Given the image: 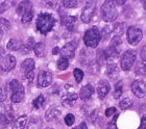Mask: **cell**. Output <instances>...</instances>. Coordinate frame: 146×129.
<instances>
[{"label":"cell","mask_w":146,"mask_h":129,"mask_svg":"<svg viewBox=\"0 0 146 129\" xmlns=\"http://www.w3.org/2000/svg\"><path fill=\"white\" fill-rule=\"evenodd\" d=\"M56 24V19L49 13H41L36 19V29L43 36L48 34Z\"/></svg>","instance_id":"obj_1"},{"label":"cell","mask_w":146,"mask_h":129,"mask_svg":"<svg viewBox=\"0 0 146 129\" xmlns=\"http://www.w3.org/2000/svg\"><path fill=\"white\" fill-rule=\"evenodd\" d=\"M101 40V32L96 26L89 28L84 34V43L87 47L96 48Z\"/></svg>","instance_id":"obj_2"},{"label":"cell","mask_w":146,"mask_h":129,"mask_svg":"<svg viewBox=\"0 0 146 129\" xmlns=\"http://www.w3.org/2000/svg\"><path fill=\"white\" fill-rule=\"evenodd\" d=\"M101 15L106 22H114L118 17V11L114 1H104L101 6Z\"/></svg>","instance_id":"obj_3"},{"label":"cell","mask_w":146,"mask_h":129,"mask_svg":"<svg viewBox=\"0 0 146 129\" xmlns=\"http://www.w3.org/2000/svg\"><path fill=\"white\" fill-rule=\"evenodd\" d=\"M9 90L12 92V96L11 100L14 103H20L23 101L25 96V91L24 87L21 84V82L17 79H13L9 82Z\"/></svg>","instance_id":"obj_4"},{"label":"cell","mask_w":146,"mask_h":129,"mask_svg":"<svg viewBox=\"0 0 146 129\" xmlns=\"http://www.w3.org/2000/svg\"><path fill=\"white\" fill-rule=\"evenodd\" d=\"M15 119V112L11 103H3L0 105V124L9 125Z\"/></svg>","instance_id":"obj_5"},{"label":"cell","mask_w":146,"mask_h":129,"mask_svg":"<svg viewBox=\"0 0 146 129\" xmlns=\"http://www.w3.org/2000/svg\"><path fill=\"white\" fill-rule=\"evenodd\" d=\"M120 51H121V40L119 36H114L113 40L111 41V44L108 47L106 50H104V53H106V56L108 58H116L120 54Z\"/></svg>","instance_id":"obj_6"},{"label":"cell","mask_w":146,"mask_h":129,"mask_svg":"<svg viewBox=\"0 0 146 129\" xmlns=\"http://www.w3.org/2000/svg\"><path fill=\"white\" fill-rule=\"evenodd\" d=\"M137 58V53L135 50H126L123 53L120 60V65H121V69L123 71H129L131 69V67L134 66L135 62Z\"/></svg>","instance_id":"obj_7"},{"label":"cell","mask_w":146,"mask_h":129,"mask_svg":"<svg viewBox=\"0 0 146 129\" xmlns=\"http://www.w3.org/2000/svg\"><path fill=\"white\" fill-rule=\"evenodd\" d=\"M96 13V2L95 1H87L85 7L82 9L80 19L84 23H90L93 20Z\"/></svg>","instance_id":"obj_8"},{"label":"cell","mask_w":146,"mask_h":129,"mask_svg":"<svg viewBox=\"0 0 146 129\" xmlns=\"http://www.w3.org/2000/svg\"><path fill=\"white\" fill-rule=\"evenodd\" d=\"M142 36H143V33H142V30L138 27L135 26H129L127 28V31H126V38H127V42L133 46L138 45L140 41L142 40Z\"/></svg>","instance_id":"obj_9"},{"label":"cell","mask_w":146,"mask_h":129,"mask_svg":"<svg viewBox=\"0 0 146 129\" xmlns=\"http://www.w3.org/2000/svg\"><path fill=\"white\" fill-rule=\"evenodd\" d=\"M131 92L138 98H144L146 97V82L141 79L134 80L131 84Z\"/></svg>","instance_id":"obj_10"},{"label":"cell","mask_w":146,"mask_h":129,"mask_svg":"<svg viewBox=\"0 0 146 129\" xmlns=\"http://www.w3.org/2000/svg\"><path fill=\"white\" fill-rule=\"evenodd\" d=\"M16 66V58L11 54H7L0 60V71L1 72H9Z\"/></svg>","instance_id":"obj_11"},{"label":"cell","mask_w":146,"mask_h":129,"mask_svg":"<svg viewBox=\"0 0 146 129\" xmlns=\"http://www.w3.org/2000/svg\"><path fill=\"white\" fill-rule=\"evenodd\" d=\"M76 47H77V45H76V42H74V41H71V42H68L67 44H65L64 47L61 50V57H65L68 60L73 58L74 54H75Z\"/></svg>","instance_id":"obj_12"},{"label":"cell","mask_w":146,"mask_h":129,"mask_svg":"<svg viewBox=\"0 0 146 129\" xmlns=\"http://www.w3.org/2000/svg\"><path fill=\"white\" fill-rule=\"evenodd\" d=\"M52 81V74L49 71L42 70L38 75V85L40 87H47Z\"/></svg>","instance_id":"obj_13"},{"label":"cell","mask_w":146,"mask_h":129,"mask_svg":"<svg viewBox=\"0 0 146 129\" xmlns=\"http://www.w3.org/2000/svg\"><path fill=\"white\" fill-rule=\"evenodd\" d=\"M77 98H78V94H76L75 92H68L67 91V93H65L62 96V104L64 105L65 107H70L74 105Z\"/></svg>","instance_id":"obj_14"},{"label":"cell","mask_w":146,"mask_h":129,"mask_svg":"<svg viewBox=\"0 0 146 129\" xmlns=\"http://www.w3.org/2000/svg\"><path fill=\"white\" fill-rule=\"evenodd\" d=\"M111 90V84L108 80H100L98 83L97 87V94L98 98L100 100H104L106 97L108 96V94L110 93Z\"/></svg>","instance_id":"obj_15"},{"label":"cell","mask_w":146,"mask_h":129,"mask_svg":"<svg viewBox=\"0 0 146 129\" xmlns=\"http://www.w3.org/2000/svg\"><path fill=\"white\" fill-rule=\"evenodd\" d=\"M94 94V87L91 84H87L82 87L79 91V97L82 100H89Z\"/></svg>","instance_id":"obj_16"},{"label":"cell","mask_w":146,"mask_h":129,"mask_svg":"<svg viewBox=\"0 0 146 129\" xmlns=\"http://www.w3.org/2000/svg\"><path fill=\"white\" fill-rule=\"evenodd\" d=\"M35 67H36L35 60H33V58H27V60H25L24 62L21 64V71L24 75H26L28 73L34 72Z\"/></svg>","instance_id":"obj_17"},{"label":"cell","mask_w":146,"mask_h":129,"mask_svg":"<svg viewBox=\"0 0 146 129\" xmlns=\"http://www.w3.org/2000/svg\"><path fill=\"white\" fill-rule=\"evenodd\" d=\"M62 111L56 107H51L49 108L48 110L46 111L45 114V119L47 122H50V121H53L55 119H58L60 116H61Z\"/></svg>","instance_id":"obj_18"},{"label":"cell","mask_w":146,"mask_h":129,"mask_svg":"<svg viewBox=\"0 0 146 129\" xmlns=\"http://www.w3.org/2000/svg\"><path fill=\"white\" fill-rule=\"evenodd\" d=\"M76 20H77L76 16H67L65 18H62V24L69 30H72L76 23Z\"/></svg>","instance_id":"obj_19"},{"label":"cell","mask_w":146,"mask_h":129,"mask_svg":"<svg viewBox=\"0 0 146 129\" xmlns=\"http://www.w3.org/2000/svg\"><path fill=\"white\" fill-rule=\"evenodd\" d=\"M27 124V117L26 116H21L13 124V129H25Z\"/></svg>","instance_id":"obj_20"},{"label":"cell","mask_w":146,"mask_h":129,"mask_svg":"<svg viewBox=\"0 0 146 129\" xmlns=\"http://www.w3.org/2000/svg\"><path fill=\"white\" fill-rule=\"evenodd\" d=\"M34 47H35V39L34 38H28L26 43L24 44H22V48H21V51L22 53H29L31 50H34Z\"/></svg>","instance_id":"obj_21"},{"label":"cell","mask_w":146,"mask_h":129,"mask_svg":"<svg viewBox=\"0 0 146 129\" xmlns=\"http://www.w3.org/2000/svg\"><path fill=\"white\" fill-rule=\"evenodd\" d=\"M22 43L20 40L17 39H11L7 43V49L11 51H17V50H21Z\"/></svg>","instance_id":"obj_22"},{"label":"cell","mask_w":146,"mask_h":129,"mask_svg":"<svg viewBox=\"0 0 146 129\" xmlns=\"http://www.w3.org/2000/svg\"><path fill=\"white\" fill-rule=\"evenodd\" d=\"M34 52L38 57H43L45 55V52H46L45 44L42 42H39V43H36V44H35Z\"/></svg>","instance_id":"obj_23"},{"label":"cell","mask_w":146,"mask_h":129,"mask_svg":"<svg viewBox=\"0 0 146 129\" xmlns=\"http://www.w3.org/2000/svg\"><path fill=\"white\" fill-rule=\"evenodd\" d=\"M33 6V3L31 1H22L18 4L17 6V14L20 16H22L25 13V11H27L29 7Z\"/></svg>","instance_id":"obj_24"},{"label":"cell","mask_w":146,"mask_h":129,"mask_svg":"<svg viewBox=\"0 0 146 129\" xmlns=\"http://www.w3.org/2000/svg\"><path fill=\"white\" fill-rule=\"evenodd\" d=\"M107 75L111 79H115L116 76L118 75V66L116 64H110L107 69Z\"/></svg>","instance_id":"obj_25"},{"label":"cell","mask_w":146,"mask_h":129,"mask_svg":"<svg viewBox=\"0 0 146 129\" xmlns=\"http://www.w3.org/2000/svg\"><path fill=\"white\" fill-rule=\"evenodd\" d=\"M122 92H123V82L122 81H118L115 84V89H114V92H113L114 99H119L122 95Z\"/></svg>","instance_id":"obj_26"},{"label":"cell","mask_w":146,"mask_h":129,"mask_svg":"<svg viewBox=\"0 0 146 129\" xmlns=\"http://www.w3.org/2000/svg\"><path fill=\"white\" fill-rule=\"evenodd\" d=\"M21 17H22V22H23V23H29V22L33 20V18H34V9H33V6L29 7L27 11H25V13Z\"/></svg>","instance_id":"obj_27"},{"label":"cell","mask_w":146,"mask_h":129,"mask_svg":"<svg viewBox=\"0 0 146 129\" xmlns=\"http://www.w3.org/2000/svg\"><path fill=\"white\" fill-rule=\"evenodd\" d=\"M119 106L121 109H128V108H131L133 106V101H131V98H127V97H125L123 99L120 100V102H119Z\"/></svg>","instance_id":"obj_28"},{"label":"cell","mask_w":146,"mask_h":129,"mask_svg":"<svg viewBox=\"0 0 146 129\" xmlns=\"http://www.w3.org/2000/svg\"><path fill=\"white\" fill-rule=\"evenodd\" d=\"M44 103H45V97L43 96V95H40L34 100V102H33V106H34L36 109H40V108H42L44 106Z\"/></svg>","instance_id":"obj_29"},{"label":"cell","mask_w":146,"mask_h":129,"mask_svg":"<svg viewBox=\"0 0 146 129\" xmlns=\"http://www.w3.org/2000/svg\"><path fill=\"white\" fill-rule=\"evenodd\" d=\"M136 74L137 75H145L146 73V63L145 62H140V63L138 64L137 67H136Z\"/></svg>","instance_id":"obj_30"},{"label":"cell","mask_w":146,"mask_h":129,"mask_svg":"<svg viewBox=\"0 0 146 129\" xmlns=\"http://www.w3.org/2000/svg\"><path fill=\"white\" fill-rule=\"evenodd\" d=\"M73 75H74V78H75L77 83L82 82V80L84 79V72H82V69H78V68L74 69L73 70Z\"/></svg>","instance_id":"obj_31"},{"label":"cell","mask_w":146,"mask_h":129,"mask_svg":"<svg viewBox=\"0 0 146 129\" xmlns=\"http://www.w3.org/2000/svg\"><path fill=\"white\" fill-rule=\"evenodd\" d=\"M11 29V23L6 19L0 18V30L1 31H9Z\"/></svg>","instance_id":"obj_32"},{"label":"cell","mask_w":146,"mask_h":129,"mask_svg":"<svg viewBox=\"0 0 146 129\" xmlns=\"http://www.w3.org/2000/svg\"><path fill=\"white\" fill-rule=\"evenodd\" d=\"M58 67L60 70H66L69 67V60L65 57H61L58 62Z\"/></svg>","instance_id":"obj_33"},{"label":"cell","mask_w":146,"mask_h":129,"mask_svg":"<svg viewBox=\"0 0 146 129\" xmlns=\"http://www.w3.org/2000/svg\"><path fill=\"white\" fill-rule=\"evenodd\" d=\"M62 4L67 9H73V7H76L78 5V1H76V0H64V1H62Z\"/></svg>","instance_id":"obj_34"},{"label":"cell","mask_w":146,"mask_h":129,"mask_svg":"<svg viewBox=\"0 0 146 129\" xmlns=\"http://www.w3.org/2000/svg\"><path fill=\"white\" fill-rule=\"evenodd\" d=\"M75 122V117L73 116L72 114H68L66 117H65V123L67 126H72Z\"/></svg>","instance_id":"obj_35"},{"label":"cell","mask_w":146,"mask_h":129,"mask_svg":"<svg viewBox=\"0 0 146 129\" xmlns=\"http://www.w3.org/2000/svg\"><path fill=\"white\" fill-rule=\"evenodd\" d=\"M118 112L116 114H114V117H113L112 121L111 122H109V124H108V128L107 129H118L117 128V125H116V122H117V119H118Z\"/></svg>","instance_id":"obj_36"},{"label":"cell","mask_w":146,"mask_h":129,"mask_svg":"<svg viewBox=\"0 0 146 129\" xmlns=\"http://www.w3.org/2000/svg\"><path fill=\"white\" fill-rule=\"evenodd\" d=\"M116 114H117V109L115 107H110L106 110V117H111V116Z\"/></svg>","instance_id":"obj_37"},{"label":"cell","mask_w":146,"mask_h":129,"mask_svg":"<svg viewBox=\"0 0 146 129\" xmlns=\"http://www.w3.org/2000/svg\"><path fill=\"white\" fill-rule=\"evenodd\" d=\"M24 79L27 81L28 83H31L33 80H34V72H31L26 74V75H24Z\"/></svg>","instance_id":"obj_38"},{"label":"cell","mask_w":146,"mask_h":129,"mask_svg":"<svg viewBox=\"0 0 146 129\" xmlns=\"http://www.w3.org/2000/svg\"><path fill=\"white\" fill-rule=\"evenodd\" d=\"M6 97L7 96H6L5 91L0 87V102H4V101L6 100Z\"/></svg>","instance_id":"obj_39"},{"label":"cell","mask_w":146,"mask_h":129,"mask_svg":"<svg viewBox=\"0 0 146 129\" xmlns=\"http://www.w3.org/2000/svg\"><path fill=\"white\" fill-rule=\"evenodd\" d=\"M138 129H146V114H144L142 119H141V123H140V126Z\"/></svg>","instance_id":"obj_40"},{"label":"cell","mask_w":146,"mask_h":129,"mask_svg":"<svg viewBox=\"0 0 146 129\" xmlns=\"http://www.w3.org/2000/svg\"><path fill=\"white\" fill-rule=\"evenodd\" d=\"M140 55H141V60H143V62H146V45L143 46V48L141 49Z\"/></svg>","instance_id":"obj_41"},{"label":"cell","mask_w":146,"mask_h":129,"mask_svg":"<svg viewBox=\"0 0 146 129\" xmlns=\"http://www.w3.org/2000/svg\"><path fill=\"white\" fill-rule=\"evenodd\" d=\"M73 129H88V127H87V124H86L85 122H82V123L79 124L78 126L74 127Z\"/></svg>","instance_id":"obj_42"},{"label":"cell","mask_w":146,"mask_h":129,"mask_svg":"<svg viewBox=\"0 0 146 129\" xmlns=\"http://www.w3.org/2000/svg\"><path fill=\"white\" fill-rule=\"evenodd\" d=\"M58 52H60V48H58V47H54V48H53V50H52V53L54 54V55H56Z\"/></svg>","instance_id":"obj_43"},{"label":"cell","mask_w":146,"mask_h":129,"mask_svg":"<svg viewBox=\"0 0 146 129\" xmlns=\"http://www.w3.org/2000/svg\"><path fill=\"white\" fill-rule=\"evenodd\" d=\"M3 53H4V49H3L2 47H0V56L3 55Z\"/></svg>","instance_id":"obj_44"},{"label":"cell","mask_w":146,"mask_h":129,"mask_svg":"<svg viewBox=\"0 0 146 129\" xmlns=\"http://www.w3.org/2000/svg\"><path fill=\"white\" fill-rule=\"evenodd\" d=\"M2 36H3V31L0 30V41H1V39H2Z\"/></svg>","instance_id":"obj_45"},{"label":"cell","mask_w":146,"mask_h":129,"mask_svg":"<svg viewBox=\"0 0 146 129\" xmlns=\"http://www.w3.org/2000/svg\"><path fill=\"white\" fill-rule=\"evenodd\" d=\"M143 7H144V9H145V12H146V1H143Z\"/></svg>","instance_id":"obj_46"},{"label":"cell","mask_w":146,"mask_h":129,"mask_svg":"<svg viewBox=\"0 0 146 129\" xmlns=\"http://www.w3.org/2000/svg\"><path fill=\"white\" fill-rule=\"evenodd\" d=\"M45 129H53V128H50V127H49V128H45Z\"/></svg>","instance_id":"obj_47"}]
</instances>
